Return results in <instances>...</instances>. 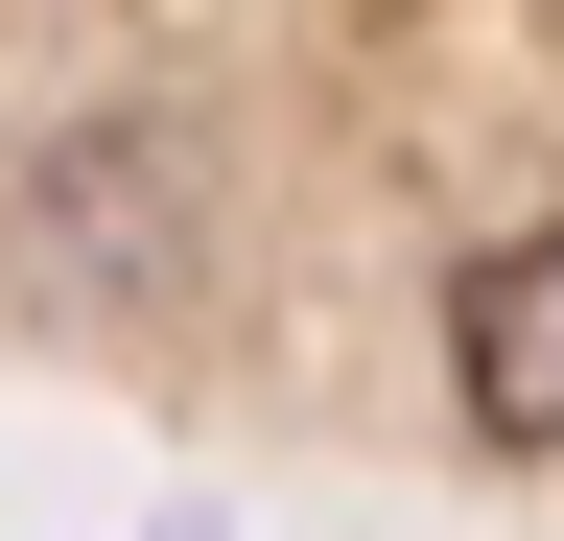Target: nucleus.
<instances>
[{
	"label": "nucleus",
	"instance_id": "nucleus-1",
	"mask_svg": "<svg viewBox=\"0 0 564 541\" xmlns=\"http://www.w3.org/2000/svg\"><path fill=\"white\" fill-rule=\"evenodd\" d=\"M447 377H470V424H494V447H564V213L447 259Z\"/></svg>",
	"mask_w": 564,
	"mask_h": 541
}]
</instances>
